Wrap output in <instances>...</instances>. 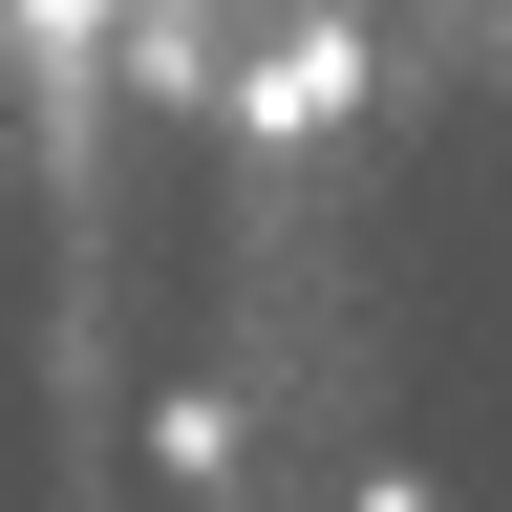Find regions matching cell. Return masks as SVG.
Listing matches in <instances>:
<instances>
[{
	"instance_id": "obj_1",
	"label": "cell",
	"mask_w": 512,
	"mask_h": 512,
	"mask_svg": "<svg viewBox=\"0 0 512 512\" xmlns=\"http://www.w3.org/2000/svg\"><path fill=\"white\" fill-rule=\"evenodd\" d=\"M235 107H256V128H342V107H363V22H278Z\"/></svg>"
},
{
	"instance_id": "obj_2",
	"label": "cell",
	"mask_w": 512,
	"mask_h": 512,
	"mask_svg": "<svg viewBox=\"0 0 512 512\" xmlns=\"http://www.w3.org/2000/svg\"><path fill=\"white\" fill-rule=\"evenodd\" d=\"M363 512H448V491H427V470H363Z\"/></svg>"
}]
</instances>
